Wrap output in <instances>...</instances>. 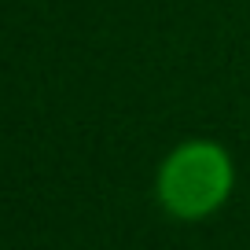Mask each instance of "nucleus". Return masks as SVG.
<instances>
[{
  "mask_svg": "<svg viewBox=\"0 0 250 250\" xmlns=\"http://www.w3.org/2000/svg\"><path fill=\"white\" fill-rule=\"evenodd\" d=\"M235 191V158L210 136H188L158 162L155 199L173 221H206L228 206Z\"/></svg>",
  "mask_w": 250,
  "mask_h": 250,
  "instance_id": "nucleus-1",
  "label": "nucleus"
}]
</instances>
